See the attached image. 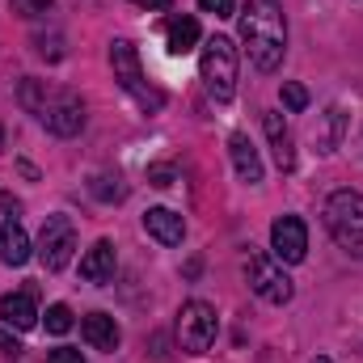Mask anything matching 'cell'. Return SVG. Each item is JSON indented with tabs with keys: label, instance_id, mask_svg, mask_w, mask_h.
<instances>
[{
	"label": "cell",
	"instance_id": "cell-1",
	"mask_svg": "<svg viewBox=\"0 0 363 363\" xmlns=\"http://www.w3.org/2000/svg\"><path fill=\"white\" fill-rule=\"evenodd\" d=\"M241 43L258 72H274L287 51V21L274 0H245L241 9Z\"/></svg>",
	"mask_w": 363,
	"mask_h": 363
},
{
	"label": "cell",
	"instance_id": "cell-2",
	"mask_svg": "<svg viewBox=\"0 0 363 363\" xmlns=\"http://www.w3.org/2000/svg\"><path fill=\"white\" fill-rule=\"evenodd\" d=\"M21 106L47 127V131H55V135H77L81 127H85V106H81V97L72 89H60V85H47V81H21Z\"/></svg>",
	"mask_w": 363,
	"mask_h": 363
},
{
	"label": "cell",
	"instance_id": "cell-3",
	"mask_svg": "<svg viewBox=\"0 0 363 363\" xmlns=\"http://www.w3.org/2000/svg\"><path fill=\"white\" fill-rule=\"evenodd\" d=\"M325 228L338 241L342 254L363 258V194L359 190H334L325 199Z\"/></svg>",
	"mask_w": 363,
	"mask_h": 363
},
{
	"label": "cell",
	"instance_id": "cell-4",
	"mask_svg": "<svg viewBox=\"0 0 363 363\" xmlns=\"http://www.w3.org/2000/svg\"><path fill=\"white\" fill-rule=\"evenodd\" d=\"M110 68H114V81L123 85V93L144 110V114H157L161 106H165V93L157 89L152 81H144V68H140V51L127 43V38H118L114 47H110Z\"/></svg>",
	"mask_w": 363,
	"mask_h": 363
},
{
	"label": "cell",
	"instance_id": "cell-5",
	"mask_svg": "<svg viewBox=\"0 0 363 363\" xmlns=\"http://www.w3.org/2000/svg\"><path fill=\"white\" fill-rule=\"evenodd\" d=\"M199 72H203V85L216 101H233V93H237V47H233V38L211 34L203 43V55H199Z\"/></svg>",
	"mask_w": 363,
	"mask_h": 363
},
{
	"label": "cell",
	"instance_id": "cell-6",
	"mask_svg": "<svg viewBox=\"0 0 363 363\" xmlns=\"http://www.w3.org/2000/svg\"><path fill=\"white\" fill-rule=\"evenodd\" d=\"M245 279H250V291L262 296L267 304H287L296 296V287H291V279L283 271V262H274L267 254H250L245 258Z\"/></svg>",
	"mask_w": 363,
	"mask_h": 363
},
{
	"label": "cell",
	"instance_id": "cell-7",
	"mask_svg": "<svg viewBox=\"0 0 363 363\" xmlns=\"http://www.w3.org/2000/svg\"><path fill=\"white\" fill-rule=\"evenodd\" d=\"M178 342L182 351L190 355H203L211 342H216V308L207 300H186L178 313Z\"/></svg>",
	"mask_w": 363,
	"mask_h": 363
},
{
	"label": "cell",
	"instance_id": "cell-8",
	"mask_svg": "<svg viewBox=\"0 0 363 363\" xmlns=\"http://www.w3.org/2000/svg\"><path fill=\"white\" fill-rule=\"evenodd\" d=\"M72 250H77V228L68 216H47L43 233H38V258L47 271H64L72 262Z\"/></svg>",
	"mask_w": 363,
	"mask_h": 363
},
{
	"label": "cell",
	"instance_id": "cell-9",
	"mask_svg": "<svg viewBox=\"0 0 363 363\" xmlns=\"http://www.w3.org/2000/svg\"><path fill=\"white\" fill-rule=\"evenodd\" d=\"M271 250H274V262L283 267H296L308 258V228L300 216H279L271 224Z\"/></svg>",
	"mask_w": 363,
	"mask_h": 363
},
{
	"label": "cell",
	"instance_id": "cell-10",
	"mask_svg": "<svg viewBox=\"0 0 363 363\" xmlns=\"http://www.w3.org/2000/svg\"><path fill=\"white\" fill-rule=\"evenodd\" d=\"M342 135H347V110L342 106H330L325 114H317V123H313V148L321 157L338 152L342 148Z\"/></svg>",
	"mask_w": 363,
	"mask_h": 363
},
{
	"label": "cell",
	"instance_id": "cell-11",
	"mask_svg": "<svg viewBox=\"0 0 363 363\" xmlns=\"http://www.w3.org/2000/svg\"><path fill=\"white\" fill-rule=\"evenodd\" d=\"M262 127H267V140H271L274 165H279L283 174H291V169H296V140H291V131H287L283 114L267 110V114H262Z\"/></svg>",
	"mask_w": 363,
	"mask_h": 363
},
{
	"label": "cell",
	"instance_id": "cell-12",
	"mask_svg": "<svg viewBox=\"0 0 363 363\" xmlns=\"http://www.w3.org/2000/svg\"><path fill=\"white\" fill-rule=\"evenodd\" d=\"M144 233H148L152 241H161V245H182L186 220H182L178 211H169V207H148V211H144Z\"/></svg>",
	"mask_w": 363,
	"mask_h": 363
},
{
	"label": "cell",
	"instance_id": "cell-13",
	"mask_svg": "<svg viewBox=\"0 0 363 363\" xmlns=\"http://www.w3.org/2000/svg\"><path fill=\"white\" fill-rule=\"evenodd\" d=\"M228 152H233V165H237V178L250 182V186H258L262 182V157H258V148L250 144V135H228Z\"/></svg>",
	"mask_w": 363,
	"mask_h": 363
},
{
	"label": "cell",
	"instance_id": "cell-14",
	"mask_svg": "<svg viewBox=\"0 0 363 363\" xmlns=\"http://www.w3.org/2000/svg\"><path fill=\"white\" fill-rule=\"evenodd\" d=\"M0 317H4V325H13V330H34L38 325V308H34V296L30 291H9L4 300H0Z\"/></svg>",
	"mask_w": 363,
	"mask_h": 363
},
{
	"label": "cell",
	"instance_id": "cell-15",
	"mask_svg": "<svg viewBox=\"0 0 363 363\" xmlns=\"http://www.w3.org/2000/svg\"><path fill=\"white\" fill-rule=\"evenodd\" d=\"M0 262L4 267H26L30 262V237H26L21 220H4V228H0Z\"/></svg>",
	"mask_w": 363,
	"mask_h": 363
},
{
	"label": "cell",
	"instance_id": "cell-16",
	"mask_svg": "<svg viewBox=\"0 0 363 363\" xmlns=\"http://www.w3.org/2000/svg\"><path fill=\"white\" fill-rule=\"evenodd\" d=\"M81 334H85V342H89L93 351H118V342H123L114 317H106V313H89L81 321Z\"/></svg>",
	"mask_w": 363,
	"mask_h": 363
},
{
	"label": "cell",
	"instance_id": "cell-17",
	"mask_svg": "<svg viewBox=\"0 0 363 363\" xmlns=\"http://www.w3.org/2000/svg\"><path fill=\"white\" fill-rule=\"evenodd\" d=\"M81 279H89V283H110L114 279V245L110 241H97L81 258Z\"/></svg>",
	"mask_w": 363,
	"mask_h": 363
},
{
	"label": "cell",
	"instance_id": "cell-18",
	"mask_svg": "<svg viewBox=\"0 0 363 363\" xmlns=\"http://www.w3.org/2000/svg\"><path fill=\"white\" fill-rule=\"evenodd\" d=\"M194 43H199V21L194 17H169L165 21V47L174 55H186Z\"/></svg>",
	"mask_w": 363,
	"mask_h": 363
},
{
	"label": "cell",
	"instance_id": "cell-19",
	"mask_svg": "<svg viewBox=\"0 0 363 363\" xmlns=\"http://www.w3.org/2000/svg\"><path fill=\"white\" fill-rule=\"evenodd\" d=\"M89 194L93 199H101V203H123L127 199V186L118 174H93L89 178Z\"/></svg>",
	"mask_w": 363,
	"mask_h": 363
},
{
	"label": "cell",
	"instance_id": "cell-20",
	"mask_svg": "<svg viewBox=\"0 0 363 363\" xmlns=\"http://www.w3.org/2000/svg\"><path fill=\"white\" fill-rule=\"evenodd\" d=\"M72 330V308L68 304H51L47 308V334H68Z\"/></svg>",
	"mask_w": 363,
	"mask_h": 363
},
{
	"label": "cell",
	"instance_id": "cell-21",
	"mask_svg": "<svg viewBox=\"0 0 363 363\" xmlns=\"http://www.w3.org/2000/svg\"><path fill=\"white\" fill-rule=\"evenodd\" d=\"M283 106H287L291 114L308 110V89H304V85H291V81H283Z\"/></svg>",
	"mask_w": 363,
	"mask_h": 363
},
{
	"label": "cell",
	"instance_id": "cell-22",
	"mask_svg": "<svg viewBox=\"0 0 363 363\" xmlns=\"http://www.w3.org/2000/svg\"><path fill=\"white\" fill-rule=\"evenodd\" d=\"M199 9L211 13V17H233L237 13V0H199Z\"/></svg>",
	"mask_w": 363,
	"mask_h": 363
},
{
	"label": "cell",
	"instance_id": "cell-23",
	"mask_svg": "<svg viewBox=\"0 0 363 363\" xmlns=\"http://www.w3.org/2000/svg\"><path fill=\"white\" fill-rule=\"evenodd\" d=\"M34 43H38V55H43V60H60V55H64V47H60V34H51V38H43V34H38Z\"/></svg>",
	"mask_w": 363,
	"mask_h": 363
},
{
	"label": "cell",
	"instance_id": "cell-24",
	"mask_svg": "<svg viewBox=\"0 0 363 363\" xmlns=\"http://www.w3.org/2000/svg\"><path fill=\"white\" fill-rule=\"evenodd\" d=\"M13 9H17L21 17H43V13L51 9V0H13Z\"/></svg>",
	"mask_w": 363,
	"mask_h": 363
},
{
	"label": "cell",
	"instance_id": "cell-25",
	"mask_svg": "<svg viewBox=\"0 0 363 363\" xmlns=\"http://www.w3.org/2000/svg\"><path fill=\"white\" fill-rule=\"evenodd\" d=\"M47 363H85V359H81V351H72V347H55V351L47 355Z\"/></svg>",
	"mask_w": 363,
	"mask_h": 363
},
{
	"label": "cell",
	"instance_id": "cell-26",
	"mask_svg": "<svg viewBox=\"0 0 363 363\" xmlns=\"http://www.w3.org/2000/svg\"><path fill=\"white\" fill-rule=\"evenodd\" d=\"M148 182H152V186H174V169H169V165H152V169H148Z\"/></svg>",
	"mask_w": 363,
	"mask_h": 363
},
{
	"label": "cell",
	"instance_id": "cell-27",
	"mask_svg": "<svg viewBox=\"0 0 363 363\" xmlns=\"http://www.w3.org/2000/svg\"><path fill=\"white\" fill-rule=\"evenodd\" d=\"M0 351H4V355H13V359H17V355H21V342H17V338H13V334H4V330H0Z\"/></svg>",
	"mask_w": 363,
	"mask_h": 363
},
{
	"label": "cell",
	"instance_id": "cell-28",
	"mask_svg": "<svg viewBox=\"0 0 363 363\" xmlns=\"http://www.w3.org/2000/svg\"><path fill=\"white\" fill-rule=\"evenodd\" d=\"M0 207L9 211V220H17V211H21V203H17V199H13L9 190H0Z\"/></svg>",
	"mask_w": 363,
	"mask_h": 363
},
{
	"label": "cell",
	"instance_id": "cell-29",
	"mask_svg": "<svg viewBox=\"0 0 363 363\" xmlns=\"http://www.w3.org/2000/svg\"><path fill=\"white\" fill-rule=\"evenodd\" d=\"M131 4H144V9H169V0H131Z\"/></svg>",
	"mask_w": 363,
	"mask_h": 363
},
{
	"label": "cell",
	"instance_id": "cell-30",
	"mask_svg": "<svg viewBox=\"0 0 363 363\" xmlns=\"http://www.w3.org/2000/svg\"><path fill=\"white\" fill-rule=\"evenodd\" d=\"M313 363H330V359H325V355H321V359H313Z\"/></svg>",
	"mask_w": 363,
	"mask_h": 363
}]
</instances>
